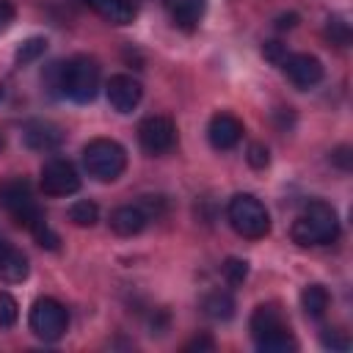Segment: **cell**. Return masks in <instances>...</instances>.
I'll return each instance as SVG.
<instances>
[{
    "label": "cell",
    "mask_w": 353,
    "mask_h": 353,
    "mask_svg": "<svg viewBox=\"0 0 353 353\" xmlns=\"http://www.w3.org/2000/svg\"><path fill=\"white\" fill-rule=\"evenodd\" d=\"M55 72V88H61L63 97H69L77 105H88L99 94V63L88 55H74L63 63H52Z\"/></svg>",
    "instance_id": "obj_1"
},
{
    "label": "cell",
    "mask_w": 353,
    "mask_h": 353,
    "mask_svg": "<svg viewBox=\"0 0 353 353\" xmlns=\"http://www.w3.org/2000/svg\"><path fill=\"white\" fill-rule=\"evenodd\" d=\"M292 243L309 248V245H328L339 237V215L328 201H309L298 218L292 221Z\"/></svg>",
    "instance_id": "obj_2"
},
{
    "label": "cell",
    "mask_w": 353,
    "mask_h": 353,
    "mask_svg": "<svg viewBox=\"0 0 353 353\" xmlns=\"http://www.w3.org/2000/svg\"><path fill=\"white\" fill-rule=\"evenodd\" d=\"M226 218L232 229L245 240H262L270 234V212L254 193H237L229 199Z\"/></svg>",
    "instance_id": "obj_3"
},
{
    "label": "cell",
    "mask_w": 353,
    "mask_h": 353,
    "mask_svg": "<svg viewBox=\"0 0 353 353\" xmlns=\"http://www.w3.org/2000/svg\"><path fill=\"white\" fill-rule=\"evenodd\" d=\"M83 165L97 182H116L127 168V152L113 138H94L83 146Z\"/></svg>",
    "instance_id": "obj_4"
},
{
    "label": "cell",
    "mask_w": 353,
    "mask_h": 353,
    "mask_svg": "<svg viewBox=\"0 0 353 353\" xmlns=\"http://www.w3.org/2000/svg\"><path fill=\"white\" fill-rule=\"evenodd\" d=\"M0 204L11 212V218L25 226L28 232H33L39 223H44V212L39 210V204L33 201V190H30V182L25 176H14V179H6L0 182Z\"/></svg>",
    "instance_id": "obj_5"
},
{
    "label": "cell",
    "mask_w": 353,
    "mask_h": 353,
    "mask_svg": "<svg viewBox=\"0 0 353 353\" xmlns=\"http://www.w3.org/2000/svg\"><path fill=\"white\" fill-rule=\"evenodd\" d=\"M30 331L44 342H58L69 328V312L55 298H39L28 314Z\"/></svg>",
    "instance_id": "obj_6"
},
{
    "label": "cell",
    "mask_w": 353,
    "mask_h": 353,
    "mask_svg": "<svg viewBox=\"0 0 353 353\" xmlns=\"http://www.w3.org/2000/svg\"><path fill=\"white\" fill-rule=\"evenodd\" d=\"M138 143L146 154H165L176 143V124L168 116H146L138 124Z\"/></svg>",
    "instance_id": "obj_7"
},
{
    "label": "cell",
    "mask_w": 353,
    "mask_h": 353,
    "mask_svg": "<svg viewBox=\"0 0 353 353\" xmlns=\"http://www.w3.org/2000/svg\"><path fill=\"white\" fill-rule=\"evenodd\" d=\"M39 185H41L44 196H55V199L58 196H72V193L80 190V174H77V168L69 160L55 157V160L41 165Z\"/></svg>",
    "instance_id": "obj_8"
},
{
    "label": "cell",
    "mask_w": 353,
    "mask_h": 353,
    "mask_svg": "<svg viewBox=\"0 0 353 353\" xmlns=\"http://www.w3.org/2000/svg\"><path fill=\"white\" fill-rule=\"evenodd\" d=\"M281 69H284L287 80H290L295 88H301V91L314 88V85L323 80V63H320V58H314V55H309V52L287 55L284 63H281Z\"/></svg>",
    "instance_id": "obj_9"
},
{
    "label": "cell",
    "mask_w": 353,
    "mask_h": 353,
    "mask_svg": "<svg viewBox=\"0 0 353 353\" xmlns=\"http://www.w3.org/2000/svg\"><path fill=\"white\" fill-rule=\"evenodd\" d=\"M105 94H108V102L116 113H132L141 105L143 85L132 74H113L105 85Z\"/></svg>",
    "instance_id": "obj_10"
},
{
    "label": "cell",
    "mask_w": 353,
    "mask_h": 353,
    "mask_svg": "<svg viewBox=\"0 0 353 353\" xmlns=\"http://www.w3.org/2000/svg\"><path fill=\"white\" fill-rule=\"evenodd\" d=\"M243 121L232 113H215L207 124V138L212 143V149L218 152H226V149H234L240 141H243Z\"/></svg>",
    "instance_id": "obj_11"
},
{
    "label": "cell",
    "mask_w": 353,
    "mask_h": 353,
    "mask_svg": "<svg viewBox=\"0 0 353 353\" xmlns=\"http://www.w3.org/2000/svg\"><path fill=\"white\" fill-rule=\"evenodd\" d=\"M146 221H149V215H146V210L141 204H124V207H116L110 212V221L108 223H110V229L119 237H135V234L143 232Z\"/></svg>",
    "instance_id": "obj_12"
},
{
    "label": "cell",
    "mask_w": 353,
    "mask_h": 353,
    "mask_svg": "<svg viewBox=\"0 0 353 353\" xmlns=\"http://www.w3.org/2000/svg\"><path fill=\"white\" fill-rule=\"evenodd\" d=\"M25 143L36 152H50V149H58L63 143V130L52 121H28L25 124Z\"/></svg>",
    "instance_id": "obj_13"
},
{
    "label": "cell",
    "mask_w": 353,
    "mask_h": 353,
    "mask_svg": "<svg viewBox=\"0 0 353 353\" xmlns=\"http://www.w3.org/2000/svg\"><path fill=\"white\" fill-rule=\"evenodd\" d=\"M28 273H30L28 256H25L19 248H14V245H8V243L3 240V243H0V281H6V284H19V281L28 279Z\"/></svg>",
    "instance_id": "obj_14"
},
{
    "label": "cell",
    "mask_w": 353,
    "mask_h": 353,
    "mask_svg": "<svg viewBox=\"0 0 353 353\" xmlns=\"http://www.w3.org/2000/svg\"><path fill=\"white\" fill-rule=\"evenodd\" d=\"M284 325H287V323H284L279 306H273V303L256 306L254 314H251V320H248V328H251L254 342H262L265 336H270L273 331H279V328H284Z\"/></svg>",
    "instance_id": "obj_15"
},
{
    "label": "cell",
    "mask_w": 353,
    "mask_h": 353,
    "mask_svg": "<svg viewBox=\"0 0 353 353\" xmlns=\"http://www.w3.org/2000/svg\"><path fill=\"white\" fill-rule=\"evenodd\" d=\"M88 8H94L105 22L110 25H130L135 19L132 0H83Z\"/></svg>",
    "instance_id": "obj_16"
},
{
    "label": "cell",
    "mask_w": 353,
    "mask_h": 353,
    "mask_svg": "<svg viewBox=\"0 0 353 353\" xmlns=\"http://www.w3.org/2000/svg\"><path fill=\"white\" fill-rule=\"evenodd\" d=\"M204 14H207V0H174V6H171L174 25L188 30V33L199 28Z\"/></svg>",
    "instance_id": "obj_17"
},
{
    "label": "cell",
    "mask_w": 353,
    "mask_h": 353,
    "mask_svg": "<svg viewBox=\"0 0 353 353\" xmlns=\"http://www.w3.org/2000/svg\"><path fill=\"white\" fill-rule=\"evenodd\" d=\"M328 301L331 298H328V290L323 284H306L301 290V306H303L306 317H312V320H320L328 312Z\"/></svg>",
    "instance_id": "obj_18"
},
{
    "label": "cell",
    "mask_w": 353,
    "mask_h": 353,
    "mask_svg": "<svg viewBox=\"0 0 353 353\" xmlns=\"http://www.w3.org/2000/svg\"><path fill=\"white\" fill-rule=\"evenodd\" d=\"M204 312L212 320H232V314H234V298L226 290H215V292H210L204 298Z\"/></svg>",
    "instance_id": "obj_19"
},
{
    "label": "cell",
    "mask_w": 353,
    "mask_h": 353,
    "mask_svg": "<svg viewBox=\"0 0 353 353\" xmlns=\"http://www.w3.org/2000/svg\"><path fill=\"white\" fill-rule=\"evenodd\" d=\"M69 221L74 226H94L99 221V207L94 201H88V199H80V201H74L69 207Z\"/></svg>",
    "instance_id": "obj_20"
},
{
    "label": "cell",
    "mask_w": 353,
    "mask_h": 353,
    "mask_svg": "<svg viewBox=\"0 0 353 353\" xmlns=\"http://www.w3.org/2000/svg\"><path fill=\"white\" fill-rule=\"evenodd\" d=\"M44 50H47V39H44V36H30V39H25V41L17 47L14 61H17L19 66H25V63H30V61L41 58V55H44Z\"/></svg>",
    "instance_id": "obj_21"
},
{
    "label": "cell",
    "mask_w": 353,
    "mask_h": 353,
    "mask_svg": "<svg viewBox=\"0 0 353 353\" xmlns=\"http://www.w3.org/2000/svg\"><path fill=\"white\" fill-rule=\"evenodd\" d=\"M19 317V303L14 295L0 292V328H11Z\"/></svg>",
    "instance_id": "obj_22"
},
{
    "label": "cell",
    "mask_w": 353,
    "mask_h": 353,
    "mask_svg": "<svg viewBox=\"0 0 353 353\" xmlns=\"http://www.w3.org/2000/svg\"><path fill=\"white\" fill-rule=\"evenodd\" d=\"M223 276L229 284H243L248 279V262L245 259H237V256H229L223 262Z\"/></svg>",
    "instance_id": "obj_23"
},
{
    "label": "cell",
    "mask_w": 353,
    "mask_h": 353,
    "mask_svg": "<svg viewBox=\"0 0 353 353\" xmlns=\"http://www.w3.org/2000/svg\"><path fill=\"white\" fill-rule=\"evenodd\" d=\"M325 33H328V39L336 41V44H347V41H350V28H347V22H345L342 17H331L328 25H325Z\"/></svg>",
    "instance_id": "obj_24"
},
{
    "label": "cell",
    "mask_w": 353,
    "mask_h": 353,
    "mask_svg": "<svg viewBox=\"0 0 353 353\" xmlns=\"http://www.w3.org/2000/svg\"><path fill=\"white\" fill-rule=\"evenodd\" d=\"M245 160H248V165H251V168L262 171V168L270 163L268 146H262V143H251V146H248V154H245Z\"/></svg>",
    "instance_id": "obj_25"
},
{
    "label": "cell",
    "mask_w": 353,
    "mask_h": 353,
    "mask_svg": "<svg viewBox=\"0 0 353 353\" xmlns=\"http://www.w3.org/2000/svg\"><path fill=\"white\" fill-rule=\"evenodd\" d=\"M320 342H323L325 347H331V350H347V347H350L347 336H345L342 331H331V328H325V331L320 334Z\"/></svg>",
    "instance_id": "obj_26"
},
{
    "label": "cell",
    "mask_w": 353,
    "mask_h": 353,
    "mask_svg": "<svg viewBox=\"0 0 353 353\" xmlns=\"http://www.w3.org/2000/svg\"><path fill=\"white\" fill-rule=\"evenodd\" d=\"M262 55H265L270 63H279V66H281V63H284V58H287L290 52H287V47H284L281 41H265Z\"/></svg>",
    "instance_id": "obj_27"
},
{
    "label": "cell",
    "mask_w": 353,
    "mask_h": 353,
    "mask_svg": "<svg viewBox=\"0 0 353 353\" xmlns=\"http://www.w3.org/2000/svg\"><path fill=\"white\" fill-rule=\"evenodd\" d=\"M17 19V8L11 0H0V33H6Z\"/></svg>",
    "instance_id": "obj_28"
},
{
    "label": "cell",
    "mask_w": 353,
    "mask_h": 353,
    "mask_svg": "<svg viewBox=\"0 0 353 353\" xmlns=\"http://www.w3.org/2000/svg\"><path fill=\"white\" fill-rule=\"evenodd\" d=\"M331 160H334L339 168H345V171H347V168H350V149H347V146H339V149L331 154Z\"/></svg>",
    "instance_id": "obj_29"
},
{
    "label": "cell",
    "mask_w": 353,
    "mask_h": 353,
    "mask_svg": "<svg viewBox=\"0 0 353 353\" xmlns=\"http://www.w3.org/2000/svg\"><path fill=\"white\" fill-rule=\"evenodd\" d=\"M295 22H298V14H281L276 19V28L279 30H287V28H295Z\"/></svg>",
    "instance_id": "obj_30"
},
{
    "label": "cell",
    "mask_w": 353,
    "mask_h": 353,
    "mask_svg": "<svg viewBox=\"0 0 353 353\" xmlns=\"http://www.w3.org/2000/svg\"><path fill=\"white\" fill-rule=\"evenodd\" d=\"M193 347H212V339H193L190 345H185V350H193Z\"/></svg>",
    "instance_id": "obj_31"
},
{
    "label": "cell",
    "mask_w": 353,
    "mask_h": 353,
    "mask_svg": "<svg viewBox=\"0 0 353 353\" xmlns=\"http://www.w3.org/2000/svg\"><path fill=\"white\" fill-rule=\"evenodd\" d=\"M6 149V135H3V130H0V152Z\"/></svg>",
    "instance_id": "obj_32"
},
{
    "label": "cell",
    "mask_w": 353,
    "mask_h": 353,
    "mask_svg": "<svg viewBox=\"0 0 353 353\" xmlns=\"http://www.w3.org/2000/svg\"><path fill=\"white\" fill-rule=\"evenodd\" d=\"M3 94H6V91H3V85H0V99H3Z\"/></svg>",
    "instance_id": "obj_33"
},
{
    "label": "cell",
    "mask_w": 353,
    "mask_h": 353,
    "mask_svg": "<svg viewBox=\"0 0 353 353\" xmlns=\"http://www.w3.org/2000/svg\"><path fill=\"white\" fill-rule=\"evenodd\" d=\"M0 243H3V240H0Z\"/></svg>",
    "instance_id": "obj_34"
}]
</instances>
